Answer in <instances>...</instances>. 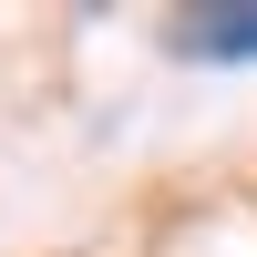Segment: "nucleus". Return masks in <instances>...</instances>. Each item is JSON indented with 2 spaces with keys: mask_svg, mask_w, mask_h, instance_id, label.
<instances>
[{
  "mask_svg": "<svg viewBox=\"0 0 257 257\" xmlns=\"http://www.w3.org/2000/svg\"><path fill=\"white\" fill-rule=\"evenodd\" d=\"M165 41H175L185 62H257V11L206 0V11H175V21H165Z\"/></svg>",
  "mask_w": 257,
  "mask_h": 257,
  "instance_id": "1",
  "label": "nucleus"
}]
</instances>
